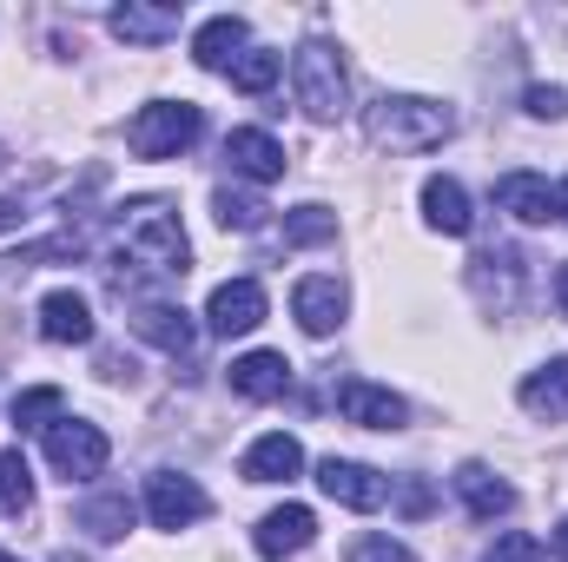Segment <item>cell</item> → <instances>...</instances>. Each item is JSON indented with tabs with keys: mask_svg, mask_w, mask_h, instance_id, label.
Wrapping results in <instances>:
<instances>
[{
	"mask_svg": "<svg viewBox=\"0 0 568 562\" xmlns=\"http://www.w3.org/2000/svg\"><path fill=\"white\" fill-rule=\"evenodd\" d=\"M120 245L140 259L145 272H159V279H185L192 272V245L179 232L172 199H126L120 205Z\"/></svg>",
	"mask_w": 568,
	"mask_h": 562,
	"instance_id": "obj_1",
	"label": "cell"
},
{
	"mask_svg": "<svg viewBox=\"0 0 568 562\" xmlns=\"http://www.w3.org/2000/svg\"><path fill=\"white\" fill-rule=\"evenodd\" d=\"M364 133L384 145V152H429L456 133V113L443 100H424V93H384L364 120Z\"/></svg>",
	"mask_w": 568,
	"mask_h": 562,
	"instance_id": "obj_2",
	"label": "cell"
},
{
	"mask_svg": "<svg viewBox=\"0 0 568 562\" xmlns=\"http://www.w3.org/2000/svg\"><path fill=\"white\" fill-rule=\"evenodd\" d=\"M291 87H297V107L324 127L351 113V80H344V60H337L331 40H304L291 53Z\"/></svg>",
	"mask_w": 568,
	"mask_h": 562,
	"instance_id": "obj_3",
	"label": "cell"
},
{
	"mask_svg": "<svg viewBox=\"0 0 568 562\" xmlns=\"http://www.w3.org/2000/svg\"><path fill=\"white\" fill-rule=\"evenodd\" d=\"M205 133V113L192 100H159V107H140L133 127H126V145L140 159H179L185 145Z\"/></svg>",
	"mask_w": 568,
	"mask_h": 562,
	"instance_id": "obj_4",
	"label": "cell"
},
{
	"mask_svg": "<svg viewBox=\"0 0 568 562\" xmlns=\"http://www.w3.org/2000/svg\"><path fill=\"white\" fill-rule=\"evenodd\" d=\"M106 456H113V443H106V430H100V423L60 418L53 430H47V463H53L67 483L100 476V470H106Z\"/></svg>",
	"mask_w": 568,
	"mask_h": 562,
	"instance_id": "obj_5",
	"label": "cell"
},
{
	"mask_svg": "<svg viewBox=\"0 0 568 562\" xmlns=\"http://www.w3.org/2000/svg\"><path fill=\"white\" fill-rule=\"evenodd\" d=\"M317 490L331 496V503H344V510H384L390 503V483L371 470V463H351V456H324L317 463Z\"/></svg>",
	"mask_w": 568,
	"mask_h": 562,
	"instance_id": "obj_6",
	"label": "cell"
},
{
	"mask_svg": "<svg viewBox=\"0 0 568 562\" xmlns=\"http://www.w3.org/2000/svg\"><path fill=\"white\" fill-rule=\"evenodd\" d=\"M212 503H205V490L192 483V476H179V470H152L145 476V516L159 523V530H185V523H199Z\"/></svg>",
	"mask_w": 568,
	"mask_h": 562,
	"instance_id": "obj_7",
	"label": "cell"
},
{
	"mask_svg": "<svg viewBox=\"0 0 568 562\" xmlns=\"http://www.w3.org/2000/svg\"><path fill=\"white\" fill-rule=\"evenodd\" d=\"M523 252H509V245H496V252H476L469 259V291L489 304V311H516L523 304Z\"/></svg>",
	"mask_w": 568,
	"mask_h": 562,
	"instance_id": "obj_8",
	"label": "cell"
},
{
	"mask_svg": "<svg viewBox=\"0 0 568 562\" xmlns=\"http://www.w3.org/2000/svg\"><path fill=\"white\" fill-rule=\"evenodd\" d=\"M205 324H212L219 338L258 331V324H265V284L258 279H225L219 291H212V304H205Z\"/></svg>",
	"mask_w": 568,
	"mask_h": 562,
	"instance_id": "obj_9",
	"label": "cell"
},
{
	"mask_svg": "<svg viewBox=\"0 0 568 562\" xmlns=\"http://www.w3.org/2000/svg\"><path fill=\"white\" fill-rule=\"evenodd\" d=\"M291 311H297V324L311 338H331L344 324V311H351V291H344V279H331V272H311V279H297V291H291Z\"/></svg>",
	"mask_w": 568,
	"mask_h": 562,
	"instance_id": "obj_10",
	"label": "cell"
},
{
	"mask_svg": "<svg viewBox=\"0 0 568 562\" xmlns=\"http://www.w3.org/2000/svg\"><path fill=\"white\" fill-rule=\"evenodd\" d=\"M337 411H344V423H364V430H404V418H410V404L397 391L371 384V378H344L337 384Z\"/></svg>",
	"mask_w": 568,
	"mask_h": 562,
	"instance_id": "obj_11",
	"label": "cell"
},
{
	"mask_svg": "<svg viewBox=\"0 0 568 562\" xmlns=\"http://www.w3.org/2000/svg\"><path fill=\"white\" fill-rule=\"evenodd\" d=\"M133 331H140L145 344H159L165 358H192V351H199V324H192L179 304H165V298L133 304Z\"/></svg>",
	"mask_w": 568,
	"mask_h": 562,
	"instance_id": "obj_12",
	"label": "cell"
},
{
	"mask_svg": "<svg viewBox=\"0 0 568 562\" xmlns=\"http://www.w3.org/2000/svg\"><path fill=\"white\" fill-rule=\"evenodd\" d=\"M225 165L252 185H272V179H284V145L265 127H232L225 133Z\"/></svg>",
	"mask_w": 568,
	"mask_h": 562,
	"instance_id": "obj_13",
	"label": "cell"
},
{
	"mask_svg": "<svg viewBox=\"0 0 568 562\" xmlns=\"http://www.w3.org/2000/svg\"><path fill=\"white\" fill-rule=\"evenodd\" d=\"M496 205H503L509 219H523V225L562 219V212H556V185H549L542 172H503V179H496Z\"/></svg>",
	"mask_w": 568,
	"mask_h": 562,
	"instance_id": "obj_14",
	"label": "cell"
},
{
	"mask_svg": "<svg viewBox=\"0 0 568 562\" xmlns=\"http://www.w3.org/2000/svg\"><path fill=\"white\" fill-rule=\"evenodd\" d=\"M40 338L47 344H93V304L80 291H47L40 298Z\"/></svg>",
	"mask_w": 568,
	"mask_h": 562,
	"instance_id": "obj_15",
	"label": "cell"
},
{
	"mask_svg": "<svg viewBox=\"0 0 568 562\" xmlns=\"http://www.w3.org/2000/svg\"><path fill=\"white\" fill-rule=\"evenodd\" d=\"M456 496H463V510H469L476 523H496V516L516 510V490H509L489 463H463V470H456Z\"/></svg>",
	"mask_w": 568,
	"mask_h": 562,
	"instance_id": "obj_16",
	"label": "cell"
},
{
	"mask_svg": "<svg viewBox=\"0 0 568 562\" xmlns=\"http://www.w3.org/2000/svg\"><path fill=\"white\" fill-rule=\"evenodd\" d=\"M245 483H291L297 470H304V443L291 436V430H272V436H258L252 450H245Z\"/></svg>",
	"mask_w": 568,
	"mask_h": 562,
	"instance_id": "obj_17",
	"label": "cell"
},
{
	"mask_svg": "<svg viewBox=\"0 0 568 562\" xmlns=\"http://www.w3.org/2000/svg\"><path fill=\"white\" fill-rule=\"evenodd\" d=\"M252 543H258V556H297V550H311V543H317V516H311V510H304V503H284V510H272V516H265V523H258V536H252Z\"/></svg>",
	"mask_w": 568,
	"mask_h": 562,
	"instance_id": "obj_18",
	"label": "cell"
},
{
	"mask_svg": "<svg viewBox=\"0 0 568 562\" xmlns=\"http://www.w3.org/2000/svg\"><path fill=\"white\" fill-rule=\"evenodd\" d=\"M245 40H252L245 20H239V13H219V20H205V27L192 33V60H199L205 73H232V60L245 53Z\"/></svg>",
	"mask_w": 568,
	"mask_h": 562,
	"instance_id": "obj_19",
	"label": "cell"
},
{
	"mask_svg": "<svg viewBox=\"0 0 568 562\" xmlns=\"http://www.w3.org/2000/svg\"><path fill=\"white\" fill-rule=\"evenodd\" d=\"M232 391L252 398V404H272V398L291 391V364H284L278 351H245V358L232 364Z\"/></svg>",
	"mask_w": 568,
	"mask_h": 562,
	"instance_id": "obj_20",
	"label": "cell"
},
{
	"mask_svg": "<svg viewBox=\"0 0 568 562\" xmlns=\"http://www.w3.org/2000/svg\"><path fill=\"white\" fill-rule=\"evenodd\" d=\"M113 33L126 47H159V40L179 33V7H140V0H126V7H113Z\"/></svg>",
	"mask_w": 568,
	"mask_h": 562,
	"instance_id": "obj_21",
	"label": "cell"
},
{
	"mask_svg": "<svg viewBox=\"0 0 568 562\" xmlns=\"http://www.w3.org/2000/svg\"><path fill=\"white\" fill-rule=\"evenodd\" d=\"M424 219L436 225V232H449V239H463L469 225H476V212H469V192L456 185V179H424Z\"/></svg>",
	"mask_w": 568,
	"mask_h": 562,
	"instance_id": "obj_22",
	"label": "cell"
},
{
	"mask_svg": "<svg viewBox=\"0 0 568 562\" xmlns=\"http://www.w3.org/2000/svg\"><path fill=\"white\" fill-rule=\"evenodd\" d=\"M523 411L529 418H549V423H568V358L542 364L523 378Z\"/></svg>",
	"mask_w": 568,
	"mask_h": 562,
	"instance_id": "obj_23",
	"label": "cell"
},
{
	"mask_svg": "<svg viewBox=\"0 0 568 562\" xmlns=\"http://www.w3.org/2000/svg\"><path fill=\"white\" fill-rule=\"evenodd\" d=\"M80 523L100 536V543H120L126 530H133V503H126V490H106V496H87L80 503Z\"/></svg>",
	"mask_w": 568,
	"mask_h": 562,
	"instance_id": "obj_24",
	"label": "cell"
},
{
	"mask_svg": "<svg viewBox=\"0 0 568 562\" xmlns=\"http://www.w3.org/2000/svg\"><path fill=\"white\" fill-rule=\"evenodd\" d=\"M60 411H67V391H60V384H33V391L13 398V423H20V430H53Z\"/></svg>",
	"mask_w": 568,
	"mask_h": 562,
	"instance_id": "obj_25",
	"label": "cell"
},
{
	"mask_svg": "<svg viewBox=\"0 0 568 562\" xmlns=\"http://www.w3.org/2000/svg\"><path fill=\"white\" fill-rule=\"evenodd\" d=\"M337 239V212L331 205H297L284 212V245H331Z\"/></svg>",
	"mask_w": 568,
	"mask_h": 562,
	"instance_id": "obj_26",
	"label": "cell"
},
{
	"mask_svg": "<svg viewBox=\"0 0 568 562\" xmlns=\"http://www.w3.org/2000/svg\"><path fill=\"white\" fill-rule=\"evenodd\" d=\"M33 510V476L20 450H0V516H27Z\"/></svg>",
	"mask_w": 568,
	"mask_h": 562,
	"instance_id": "obj_27",
	"label": "cell"
},
{
	"mask_svg": "<svg viewBox=\"0 0 568 562\" xmlns=\"http://www.w3.org/2000/svg\"><path fill=\"white\" fill-rule=\"evenodd\" d=\"M278 53H272V47H245V53H239V60H232V87H239V93H272V87H278Z\"/></svg>",
	"mask_w": 568,
	"mask_h": 562,
	"instance_id": "obj_28",
	"label": "cell"
},
{
	"mask_svg": "<svg viewBox=\"0 0 568 562\" xmlns=\"http://www.w3.org/2000/svg\"><path fill=\"white\" fill-rule=\"evenodd\" d=\"M212 212H219V225H225V232H258V225H265V205H258V199H245V192H232V185H219V192H212Z\"/></svg>",
	"mask_w": 568,
	"mask_h": 562,
	"instance_id": "obj_29",
	"label": "cell"
},
{
	"mask_svg": "<svg viewBox=\"0 0 568 562\" xmlns=\"http://www.w3.org/2000/svg\"><path fill=\"white\" fill-rule=\"evenodd\" d=\"M483 562H542V543L536 536H523V530H509V536H496L489 543V556Z\"/></svg>",
	"mask_w": 568,
	"mask_h": 562,
	"instance_id": "obj_30",
	"label": "cell"
},
{
	"mask_svg": "<svg viewBox=\"0 0 568 562\" xmlns=\"http://www.w3.org/2000/svg\"><path fill=\"white\" fill-rule=\"evenodd\" d=\"M351 562H417L404 543H390V536H357L351 543Z\"/></svg>",
	"mask_w": 568,
	"mask_h": 562,
	"instance_id": "obj_31",
	"label": "cell"
},
{
	"mask_svg": "<svg viewBox=\"0 0 568 562\" xmlns=\"http://www.w3.org/2000/svg\"><path fill=\"white\" fill-rule=\"evenodd\" d=\"M523 100H529V113H536V120H562V113H568V93H562V87H529Z\"/></svg>",
	"mask_w": 568,
	"mask_h": 562,
	"instance_id": "obj_32",
	"label": "cell"
},
{
	"mask_svg": "<svg viewBox=\"0 0 568 562\" xmlns=\"http://www.w3.org/2000/svg\"><path fill=\"white\" fill-rule=\"evenodd\" d=\"M20 219H27V205H20V199H0V232H13Z\"/></svg>",
	"mask_w": 568,
	"mask_h": 562,
	"instance_id": "obj_33",
	"label": "cell"
},
{
	"mask_svg": "<svg viewBox=\"0 0 568 562\" xmlns=\"http://www.w3.org/2000/svg\"><path fill=\"white\" fill-rule=\"evenodd\" d=\"M549 550H556V556L568 562V516H562V523H556V530H549Z\"/></svg>",
	"mask_w": 568,
	"mask_h": 562,
	"instance_id": "obj_34",
	"label": "cell"
},
{
	"mask_svg": "<svg viewBox=\"0 0 568 562\" xmlns=\"http://www.w3.org/2000/svg\"><path fill=\"white\" fill-rule=\"evenodd\" d=\"M556 212H562V219H568V179H562V185H556Z\"/></svg>",
	"mask_w": 568,
	"mask_h": 562,
	"instance_id": "obj_35",
	"label": "cell"
},
{
	"mask_svg": "<svg viewBox=\"0 0 568 562\" xmlns=\"http://www.w3.org/2000/svg\"><path fill=\"white\" fill-rule=\"evenodd\" d=\"M556 298H562V311H568V265H562V279H556Z\"/></svg>",
	"mask_w": 568,
	"mask_h": 562,
	"instance_id": "obj_36",
	"label": "cell"
},
{
	"mask_svg": "<svg viewBox=\"0 0 568 562\" xmlns=\"http://www.w3.org/2000/svg\"><path fill=\"white\" fill-rule=\"evenodd\" d=\"M0 165H7V145H0Z\"/></svg>",
	"mask_w": 568,
	"mask_h": 562,
	"instance_id": "obj_37",
	"label": "cell"
},
{
	"mask_svg": "<svg viewBox=\"0 0 568 562\" xmlns=\"http://www.w3.org/2000/svg\"><path fill=\"white\" fill-rule=\"evenodd\" d=\"M60 562H80V556H60Z\"/></svg>",
	"mask_w": 568,
	"mask_h": 562,
	"instance_id": "obj_38",
	"label": "cell"
},
{
	"mask_svg": "<svg viewBox=\"0 0 568 562\" xmlns=\"http://www.w3.org/2000/svg\"><path fill=\"white\" fill-rule=\"evenodd\" d=\"M0 562H13V556H0Z\"/></svg>",
	"mask_w": 568,
	"mask_h": 562,
	"instance_id": "obj_39",
	"label": "cell"
}]
</instances>
